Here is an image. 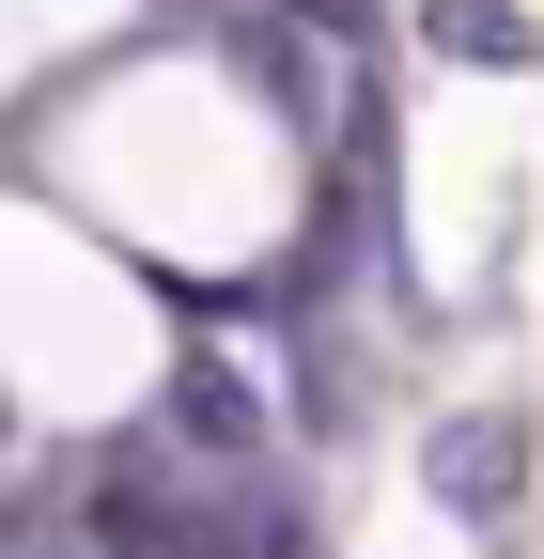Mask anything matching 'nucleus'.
Segmentation results:
<instances>
[{"label": "nucleus", "mask_w": 544, "mask_h": 559, "mask_svg": "<svg viewBox=\"0 0 544 559\" xmlns=\"http://www.w3.org/2000/svg\"><path fill=\"white\" fill-rule=\"evenodd\" d=\"M421 498L451 528H513L529 513V419L513 404H451L436 436H421Z\"/></svg>", "instance_id": "obj_1"}, {"label": "nucleus", "mask_w": 544, "mask_h": 559, "mask_svg": "<svg viewBox=\"0 0 544 559\" xmlns=\"http://www.w3.org/2000/svg\"><path fill=\"white\" fill-rule=\"evenodd\" d=\"M156 436H172V466H264V389L234 358H187L156 389Z\"/></svg>", "instance_id": "obj_2"}, {"label": "nucleus", "mask_w": 544, "mask_h": 559, "mask_svg": "<svg viewBox=\"0 0 544 559\" xmlns=\"http://www.w3.org/2000/svg\"><path fill=\"white\" fill-rule=\"evenodd\" d=\"M421 47L436 62H483V79H544V32L513 0H421Z\"/></svg>", "instance_id": "obj_3"}]
</instances>
